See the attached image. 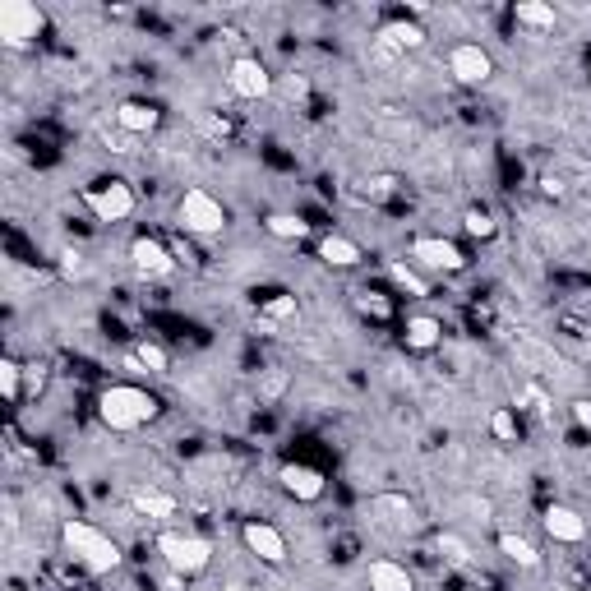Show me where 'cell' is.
I'll list each match as a JSON object with an SVG mask.
<instances>
[{
    "instance_id": "83f0119b",
    "label": "cell",
    "mask_w": 591,
    "mask_h": 591,
    "mask_svg": "<svg viewBox=\"0 0 591 591\" xmlns=\"http://www.w3.org/2000/svg\"><path fill=\"white\" fill-rule=\"evenodd\" d=\"M356 310H361L365 319H388V314H393V305H388L384 296H379V291L361 287V291H356Z\"/></svg>"
},
{
    "instance_id": "cb8c5ba5",
    "label": "cell",
    "mask_w": 591,
    "mask_h": 591,
    "mask_svg": "<svg viewBox=\"0 0 591 591\" xmlns=\"http://www.w3.org/2000/svg\"><path fill=\"white\" fill-rule=\"evenodd\" d=\"M388 278H393V287H398V291H407V296H430L425 278L411 264H398V259H393V264H388Z\"/></svg>"
},
{
    "instance_id": "44dd1931",
    "label": "cell",
    "mask_w": 591,
    "mask_h": 591,
    "mask_svg": "<svg viewBox=\"0 0 591 591\" xmlns=\"http://www.w3.org/2000/svg\"><path fill=\"white\" fill-rule=\"evenodd\" d=\"M499 555H504L508 564H518V568H536V564H541L536 545H531L527 536H513V531H504V536H499Z\"/></svg>"
},
{
    "instance_id": "603a6c76",
    "label": "cell",
    "mask_w": 591,
    "mask_h": 591,
    "mask_svg": "<svg viewBox=\"0 0 591 591\" xmlns=\"http://www.w3.org/2000/svg\"><path fill=\"white\" fill-rule=\"evenodd\" d=\"M264 227H268V236H278V241H305V236H310V222H301L296 213H273Z\"/></svg>"
},
{
    "instance_id": "2e32d148",
    "label": "cell",
    "mask_w": 591,
    "mask_h": 591,
    "mask_svg": "<svg viewBox=\"0 0 591 591\" xmlns=\"http://www.w3.org/2000/svg\"><path fill=\"white\" fill-rule=\"evenodd\" d=\"M402 342H407V351H435L444 342V324L435 314H411L407 328H402Z\"/></svg>"
},
{
    "instance_id": "e0dca14e",
    "label": "cell",
    "mask_w": 591,
    "mask_h": 591,
    "mask_svg": "<svg viewBox=\"0 0 591 591\" xmlns=\"http://www.w3.org/2000/svg\"><path fill=\"white\" fill-rule=\"evenodd\" d=\"M365 582H370V591H416L411 573L402 564H393V559H374L365 568Z\"/></svg>"
},
{
    "instance_id": "d6a6232c",
    "label": "cell",
    "mask_w": 591,
    "mask_h": 591,
    "mask_svg": "<svg viewBox=\"0 0 591 591\" xmlns=\"http://www.w3.org/2000/svg\"><path fill=\"white\" fill-rule=\"evenodd\" d=\"M365 190H370L374 199H388V194L398 190V181H393V176H374V181H365Z\"/></svg>"
},
{
    "instance_id": "8d00e7d4",
    "label": "cell",
    "mask_w": 591,
    "mask_h": 591,
    "mask_svg": "<svg viewBox=\"0 0 591 591\" xmlns=\"http://www.w3.org/2000/svg\"><path fill=\"white\" fill-rule=\"evenodd\" d=\"M541 190L550 194V199H559V194H564V181H559V176H545V181H541Z\"/></svg>"
},
{
    "instance_id": "30bf717a",
    "label": "cell",
    "mask_w": 591,
    "mask_h": 591,
    "mask_svg": "<svg viewBox=\"0 0 591 591\" xmlns=\"http://www.w3.org/2000/svg\"><path fill=\"white\" fill-rule=\"evenodd\" d=\"M130 264H134V273H144V278H171V273H176L171 250L162 241H153V236H134Z\"/></svg>"
},
{
    "instance_id": "d4e9b609",
    "label": "cell",
    "mask_w": 591,
    "mask_h": 591,
    "mask_svg": "<svg viewBox=\"0 0 591 591\" xmlns=\"http://www.w3.org/2000/svg\"><path fill=\"white\" fill-rule=\"evenodd\" d=\"M130 365H144V370H153V374H167V351L157 347V342H139L134 347V356H130Z\"/></svg>"
},
{
    "instance_id": "d6986e66",
    "label": "cell",
    "mask_w": 591,
    "mask_h": 591,
    "mask_svg": "<svg viewBox=\"0 0 591 591\" xmlns=\"http://www.w3.org/2000/svg\"><path fill=\"white\" fill-rule=\"evenodd\" d=\"M319 259H324L328 268H356L365 254L356 241H347V236H338V231H328V236H319Z\"/></svg>"
},
{
    "instance_id": "f1b7e54d",
    "label": "cell",
    "mask_w": 591,
    "mask_h": 591,
    "mask_svg": "<svg viewBox=\"0 0 591 591\" xmlns=\"http://www.w3.org/2000/svg\"><path fill=\"white\" fill-rule=\"evenodd\" d=\"M19 374H24V365L14 361V356H5V361H0V393H5V402L19 398Z\"/></svg>"
},
{
    "instance_id": "7a4b0ae2",
    "label": "cell",
    "mask_w": 591,
    "mask_h": 591,
    "mask_svg": "<svg viewBox=\"0 0 591 591\" xmlns=\"http://www.w3.org/2000/svg\"><path fill=\"white\" fill-rule=\"evenodd\" d=\"M61 541H65V550L74 555V564H84L93 578H107V573L121 568V545L111 541L107 531H97L93 522L70 518L61 527Z\"/></svg>"
},
{
    "instance_id": "7402d4cb",
    "label": "cell",
    "mask_w": 591,
    "mask_h": 591,
    "mask_svg": "<svg viewBox=\"0 0 591 591\" xmlns=\"http://www.w3.org/2000/svg\"><path fill=\"white\" fill-rule=\"evenodd\" d=\"M134 513H144V518H171L176 513V499L167 495V490H134Z\"/></svg>"
},
{
    "instance_id": "f546056e",
    "label": "cell",
    "mask_w": 591,
    "mask_h": 591,
    "mask_svg": "<svg viewBox=\"0 0 591 591\" xmlns=\"http://www.w3.org/2000/svg\"><path fill=\"white\" fill-rule=\"evenodd\" d=\"M439 555H444L448 564H471L467 541H462V536H453V531H444V536H439Z\"/></svg>"
},
{
    "instance_id": "ffe728a7",
    "label": "cell",
    "mask_w": 591,
    "mask_h": 591,
    "mask_svg": "<svg viewBox=\"0 0 591 591\" xmlns=\"http://www.w3.org/2000/svg\"><path fill=\"white\" fill-rule=\"evenodd\" d=\"M513 14H518L522 28H536V33H555V24H559L555 5H545V0H518Z\"/></svg>"
},
{
    "instance_id": "9a60e30c",
    "label": "cell",
    "mask_w": 591,
    "mask_h": 591,
    "mask_svg": "<svg viewBox=\"0 0 591 591\" xmlns=\"http://www.w3.org/2000/svg\"><path fill=\"white\" fill-rule=\"evenodd\" d=\"M379 47L388 56H402V51H421L425 47V28L421 24H407V19H393V24L379 28Z\"/></svg>"
},
{
    "instance_id": "4316f807",
    "label": "cell",
    "mask_w": 591,
    "mask_h": 591,
    "mask_svg": "<svg viewBox=\"0 0 591 591\" xmlns=\"http://www.w3.org/2000/svg\"><path fill=\"white\" fill-rule=\"evenodd\" d=\"M462 231H467V236H476V241H490L499 227H495V218H490L485 208H467V213H462Z\"/></svg>"
},
{
    "instance_id": "4fadbf2b",
    "label": "cell",
    "mask_w": 591,
    "mask_h": 591,
    "mask_svg": "<svg viewBox=\"0 0 591 591\" xmlns=\"http://www.w3.org/2000/svg\"><path fill=\"white\" fill-rule=\"evenodd\" d=\"M282 490H287L291 499H301V504H314V499L324 495V471L319 467H305V462H287V467L278 471Z\"/></svg>"
},
{
    "instance_id": "7c38bea8",
    "label": "cell",
    "mask_w": 591,
    "mask_h": 591,
    "mask_svg": "<svg viewBox=\"0 0 591 591\" xmlns=\"http://www.w3.org/2000/svg\"><path fill=\"white\" fill-rule=\"evenodd\" d=\"M541 527H545V536H550V541H559V545L587 541V522H582L578 508H568V504H550V508H545Z\"/></svg>"
},
{
    "instance_id": "277c9868",
    "label": "cell",
    "mask_w": 591,
    "mask_h": 591,
    "mask_svg": "<svg viewBox=\"0 0 591 591\" xmlns=\"http://www.w3.org/2000/svg\"><path fill=\"white\" fill-rule=\"evenodd\" d=\"M176 218H181V227L194 231V236H222V231H227V208L208 190H185L181 204H176Z\"/></svg>"
},
{
    "instance_id": "9c48e42d",
    "label": "cell",
    "mask_w": 591,
    "mask_h": 591,
    "mask_svg": "<svg viewBox=\"0 0 591 591\" xmlns=\"http://www.w3.org/2000/svg\"><path fill=\"white\" fill-rule=\"evenodd\" d=\"M227 84H231V93L245 97V102H264V97L273 93V74L254 61V56H241V61H231Z\"/></svg>"
},
{
    "instance_id": "8fae6325",
    "label": "cell",
    "mask_w": 591,
    "mask_h": 591,
    "mask_svg": "<svg viewBox=\"0 0 591 591\" xmlns=\"http://www.w3.org/2000/svg\"><path fill=\"white\" fill-rule=\"evenodd\" d=\"M241 541L250 545V555H259L264 564H287V536L268 522H245L241 527Z\"/></svg>"
},
{
    "instance_id": "484cf974",
    "label": "cell",
    "mask_w": 591,
    "mask_h": 591,
    "mask_svg": "<svg viewBox=\"0 0 591 591\" xmlns=\"http://www.w3.org/2000/svg\"><path fill=\"white\" fill-rule=\"evenodd\" d=\"M490 435H495L499 444H518V416L508 407H495L490 411Z\"/></svg>"
},
{
    "instance_id": "8992f818",
    "label": "cell",
    "mask_w": 591,
    "mask_h": 591,
    "mask_svg": "<svg viewBox=\"0 0 591 591\" xmlns=\"http://www.w3.org/2000/svg\"><path fill=\"white\" fill-rule=\"evenodd\" d=\"M84 199L97 213V222H125L134 213V190L125 181H116V176H111V181H97Z\"/></svg>"
},
{
    "instance_id": "4dcf8cb0",
    "label": "cell",
    "mask_w": 591,
    "mask_h": 591,
    "mask_svg": "<svg viewBox=\"0 0 591 591\" xmlns=\"http://www.w3.org/2000/svg\"><path fill=\"white\" fill-rule=\"evenodd\" d=\"M264 319H296V296H273L264 305Z\"/></svg>"
},
{
    "instance_id": "3957f363",
    "label": "cell",
    "mask_w": 591,
    "mask_h": 591,
    "mask_svg": "<svg viewBox=\"0 0 591 591\" xmlns=\"http://www.w3.org/2000/svg\"><path fill=\"white\" fill-rule=\"evenodd\" d=\"M157 555L171 573H181V578H199L208 564H213V545L204 536H190V531H162L157 536Z\"/></svg>"
},
{
    "instance_id": "5bb4252c",
    "label": "cell",
    "mask_w": 591,
    "mask_h": 591,
    "mask_svg": "<svg viewBox=\"0 0 591 591\" xmlns=\"http://www.w3.org/2000/svg\"><path fill=\"white\" fill-rule=\"evenodd\" d=\"M370 513L384 527H393V531H416L421 527V513H416V504H411L407 495H374L370 499Z\"/></svg>"
},
{
    "instance_id": "ac0fdd59",
    "label": "cell",
    "mask_w": 591,
    "mask_h": 591,
    "mask_svg": "<svg viewBox=\"0 0 591 591\" xmlns=\"http://www.w3.org/2000/svg\"><path fill=\"white\" fill-rule=\"evenodd\" d=\"M116 125H121L125 134H153L157 125H162V111H157L153 102H121V107H116Z\"/></svg>"
},
{
    "instance_id": "836d02e7",
    "label": "cell",
    "mask_w": 591,
    "mask_h": 591,
    "mask_svg": "<svg viewBox=\"0 0 591 591\" xmlns=\"http://www.w3.org/2000/svg\"><path fill=\"white\" fill-rule=\"evenodd\" d=\"M568 411H573V421H578L582 430H587V435H591V398H578V402H573V407H568Z\"/></svg>"
},
{
    "instance_id": "5b68a950",
    "label": "cell",
    "mask_w": 591,
    "mask_h": 591,
    "mask_svg": "<svg viewBox=\"0 0 591 591\" xmlns=\"http://www.w3.org/2000/svg\"><path fill=\"white\" fill-rule=\"evenodd\" d=\"M42 28H47V19H42L37 5H28V0H0V37L10 47H28Z\"/></svg>"
},
{
    "instance_id": "52a82bcc",
    "label": "cell",
    "mask_w": 591,
    "mask_h": 591,
    "mask_svg": "<svg viewBox=\"0 0 591 591\" xmlns=\"http://www.w3.org/2000/svg\"><path fill=\"white\" fill-rule=\"evenodd\" d=\"M411 264L430 268V273H462V268H467V254L453 241H444V236H416V241H411Z\"/></svg>"
},
{
    "instance_id": "1f68e13d",
    "label": "cell",
    "mask_w": 591,
    "mask_h": 591,
    "mask_svg": "<svg viewBox=\"0 0 591 591\" xmlns=\"http://www.w3.org/2000/svg\"><path fill=\"white\" fill-rule=\"evenodd\" d=\"M84 254H79V250H61V273H65V278H84Z\"/></svg>"
},
{
    "instance_id": "ba28073f",
    "label": "cell",
    "mask_w": 591,
    "mask_h": 591,
    "mask_svg": "<svg viewBox=\"0 0 591 591\" xmlns=\"http://www.w3.org/2000/svg\"><path fill=\"white\" fill-rule=\"evenodd\" d=\"M448 74L467 88H481L490 74H495V61H490V51L476 47V42H458V47L448 51Z\"/></svg>"
},
{
    "instance_id": "e575fe53",
    "label": "cell",
    "mask_w": 591,
    "mask_h": 591,
    "mask_svg": "<svg viewBox=\"0 0 591 591\" xmlns=\"http://www.w3.org/2000/svg\"><path fill=\"white\" fill-rule=\"evenodd\" d=\"M282 384H287L282 374H268L264 384H259V398H278V393H282Z\"/></svg>"
},
{
    "instance_id": "6da1fadb",
    "label": "cell",
    "mask_w": 591,
    "mask_h": 591,
    "mask_svg": "<svg viewBox=\"0 0 591 591\" xmlns=\"http://www.w3.org/2000/svg\"><path fill=\"white\" fill-rule=\"evenodd\" d=\"M97 416H102L107 430L130 435V430H139V425H148L157 416V398L139 384H107L102 398H97Z\"/></svg>"
},
{
    "instance_id": "d590c367",
    "label": "cell",
    "mask_w": 591,
    "mask_h": 591,
    "mask_svg": "<svg viewBox=\"0 0 591 591\" xmlns=\"http://www.w3.org/2000/svg\"><path fill=\"white\" fill-rule=\"evenodd\" d=\"M305 93H310L305 74H291V79H287V97H305Z\"/></svg>"
}]
</instances>
